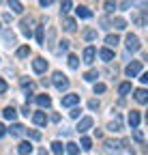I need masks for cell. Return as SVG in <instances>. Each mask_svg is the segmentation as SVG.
<instances>
[{"instance_id":"8","label":"cell","mask_w":148,"mask_h":155,"mask_svg":"<svg viewBox=\"0 0 148 155\" xmlns=\"http://www.w3.org/2000/svg\"><path fill=\"white\" fill-rule=\"evenodd\" d=\"M75 13H77V17H82V19H90V17H92L90 9H88V7H84V5H80V7L75 9Z\"/></svg>"},{"instance_id":"7","label":"cell","mask_w":148,"mask_h":155,"mask_svg":"<svg viewBox=\"0 0 148 155\" xmlns=\"http://www.w3.org/2000/svg\"><path fill=\"white\" fill-rule=\"evenodd\" d=\"M95 56H97V50L95 48H86L84 50V63H95Z\"/></svg>"},{"instance_id":"21","label":"cell","mask_w":148,"mask_h":155,"mask_svg":"<svg viewBox=\"0 0 148 155\" xmlns=\"http://www.w3.org/2000/svg\"><path fill=\"white\" fill-rule=\"evenodd\" d=\"M24 131H26V129H24L20 123H13V125H11V136H22Z\"/></svg>"},{"instance_id":"25","label":"cell","mask_w":148,"mask_h":155,"mask_svg":"<svg viewBox=\"0 0 148 155\" xmlns=\"http://www.w3.org/2000/svg\"><path fill=\"white\" fill-rule=\"evenodd\" d=\"M84 39H86V41L97 39V30H95V28H86V30H84Z\"/></svg>"},{"instance_id":"5","label":"cell","mask_w":148,"mask_h":155,"mask_svg":"<svg viewBox=\"0 0 148 155\" xmlns=\"http://www.w3.org/2000/svg\"><path fill=\"white\" fill-rule=\"evenodd\" d=\"M75 104H80V95H65L62 97V106L65 108H73Z\"/></svg>"},{"instance_id":"1","label":"cell","mask_w":148,"mask_h":155,"mask_svg":"<svg viewBox=\"0 0 148 155\" xmlns=\"http://www.w3.org/2000/svg\"><path fill=\"white\" fill-rule=\"evenodd\" d=\"M54 86H56L58 91H67L69 88V80H67V75L65 73H60V71H56V73H54Z\"/></svg>"},{"instance_id":"37","label":"cell","mask_w":148,"mask_h":155,"mask_svg":"<svg viewBox=\"0 0 148 155\" xmlns=\"http://www.w3.org/2000/svg\"><path fill=\"white\" fill-rule=\"evenodd\" d=\"M80 112H82L80 108H73V110H71L69 114H71V119H77V116H80Z\"/></svg>"},{"instance_id":"44","label":"cell","mask_w":148,"mask_h":155,"mask_svg":"<svg viewBox=\"0 0 148 155\" xmlns=\"http://www.w3.org/2000/svg\"><path fill=\"white\" fill-rule=\"evenodd\" d=\"M39 5H41V7L45 9V7H49V5H52V0H41V2H39Z\"/></svg>"},{"instance_id":"35","label":"cell","mask_w":148,"mask_h":155,"mask_svg":"<svg viewBox=\"0 0 148 155\" xmlns=\"http://www.w3.org/2000/svg\"><path fill=\"white\" fill-rule=\"evenodd\" d=\"M22 88H26L28 93H32V88H34V84H32L30 80H22Z\"/></svg>"},{"instance_id":"20","label":"cell","mask_w":148,"mask_h":155,"mask_svg":"<svg viewBox=\"0 0 148 155\" xmlns=\"http://www.w3.org/2000/svg\"><path fill=\"white\" fill-rule=\"evenodd\" d=\"M34 37H36V41H39L41 45H45V32H43V26H36V32H34Z\"/></svg>"},{"instance_id":"33","label":"cell","mask_w":148,"mask_h":155,"mask_svg":"<svg viewBox=\"0 0 148 155\" xmlns=\"http://www.w3.org/2000/svg\"><path fill=\"white\" fill-rule=\"evenodd\" d=\"M80 144H82V149H84V151H90V149H92V140H90V138H82V142H80Z\"/></svg>"},{"instance_id":"46","label":"cell","mask_w":148,"mask_h":155,"mask_svg":"<svg viewBox=\"0 0 148 155\" xmlns=\"http://www.w3.org/2000/svg\"><path fill=\"white\" fill-rule=\"evenodd\" d=\"M140 80H142V84H146V82H148V73H142Z\"/></svg>"},{"instance_id":"18","label":"cell","mask_w":148,"mask_h":155,"mask_svg":"<svg viewBox=\"0 0 148 155\" xmlns=\"http://www.w3.org/2000/svg\"><path fill=\"white\" fill-rule=\"evenodd\" d=\"M107 129H109V131H120V129H122V125H120V116H116V119L107 125Z\"/></svg>"},{"instance_id":"45","label":"cell","mask_w":148,"mask_h":155,"mask_svg":"<svg viewBox=\"0 0 148 155\" xmlns=\"http://www.w3.org/2000/svg\"><path fill=\"white\" fill-rule=\"evenodd\" d=\"M5 134H7V127H5L2 123H0V138H2V136H5Z\"/></svg>"},{"instance_id":"28","label":"cell","mask_w":148,"mask_h":155,"mask_svg":"<svg viewBox=\"0 0 148 155\" xmlns=\"http://www.w3.org/2000/svg\"><path fill=\"white\" fill-rule=\"evenodd\" d=\"M69 67H71V69H77V67H80V58H77L75 54L69 56Z\"/></svg>"},{"instance_id":"13","label":"cell","mask_w":148,"mask_h":155,"mask_svg":"<svg viewBox=\"0 0 148 155\" xmlns=\"http://www.w3.org/2000/svg\"><path fill=\"white\" fill-rule=\"evenodd\" d=\"M32 121H34L36 125H45V123H47V116H45V112H34V114H32Z\"/></svg>"},{"instance_id":"40","label":"cell","mask_w":148,"mask_h":155,"mask_svg":"<svg viewBox=\"0 0 148 155\" xmlns=\"http://www.w3.org/2000/svg\"><path fill=\"white\" fill-rule=\"evenodd\" d=\"M88 108H90V110H97V108H99V101H97V99L88 101Z\"/></svg>"},{"instance_id":"9","label":"cell","mask_w":148,"mask_h":155,"mask_svg":"<svg viewBox=\"0 0 148 155\" xmlns=\"http://www.w3.org/2000/svg\"><path fill=\"white\" fill-rule=\"evenodd\" d=\"M120 147H122V142H120V140H107V142H105V149H107L109 153L120 151Z\"/></svg>"},{"instance_id":"23","label":"cell","mask_w":148,"mask_h":155,"mask_svg":"<svg viewBox=\"0 0 148 155\" xmlns=\"http://www.w3.org/2000/svg\"><path fill=\"white\" fill-rule=\"evenodd\" d=\"M112 26H114L116 30H124V28H127V22H124L122 17H116L114 22H112Z\"/></svg>"},{"instance_id":"36","label":"cell","mask_w":148,"mask_h":155,"mask_svg":"<svg viewBox=\"0 0 148 155\" xmlns=\"http://www.w3.org/2000/svg\"><path fill=\"white\" fill-rule=\"evenodd\" d=\"M28 136H30L32 140H39V138H41V134L36 131V129H28Z\"/></svg>"},{"instance_id":"29","label":"cell","mask_w":148,"mask_h":155,"mask_svg":"<svg viewBox=\"0 0 148 155\" xmlns=\"http://www.w3.org/2000/svg\"><path fill=\"white\" fill-rule=\"evenodd\" d=\"M118 93H120V95H127V93H131V82H122V84L118 86Z\"/></svg>"},{"instance_id":"32","label":"cell","mask_w":148,"mask_h":155,"mask_svg":"<svg viewBox=\"0 0 148 155\" xmlns=\"http://www.w3.org/2000/svg\"><path fill=\"white\" fill-rule=\"evenodd\" d=\"M28 54H30V48L28 45H22L20 50H17V56H20V58H26Z\"/></svg>"},{"instance_id":"4","label":"cell","mask_w":148,"mask_h":155,"mask_svg":"<svg viewBox=\"0 0 148 155\" xmlns=\"http://www.w3.org/2000/svg\"><path fill=\"white\" fill-rule=\"evenodd\" d=\"M32 69H34L36 73H45L47 61H45V58H34V61H32Z\"/></svg>"},{"instance_id":"43","label":"cell","mask_w":148,"mask_h":155,"mask_svg":"<svg viewBox=\"0 0 148 155\" xmlns=\"http://www.w3.org/2000/svg\"><path fill=\"white\" fill-rule=\"evenodd\" d=\"M7 91V82L2 80V78H0V93H5Z\"/></svg>"},{"instance_id":"30","label":"cell","mask_w":148,"mask_h":155,"mask_svg":"<svg viewBox=\"0 0 148 155\" xmlns=\"http://www.w3.org/2000/svg\"><path fill=\"white\" fill-rule=\"evenodd\" d=\"M99 78V71H88V73H84V80L86 82H95Z\"/></svg>"},{"instance_id":"47","label":"cell","mask_w":148,"mask_h":155,"mask_svg":"<svg viewBox=\"0 0 148 155\" xmlns=\"http://www.w3.org/2000/svg\"><path fill=\"white\" fill-rule=\"evenodd\" d=\"M39 155H49V153H47L45 149H41V151H39Z\"/></svg>"},{"instance_id":"34","label":"cell","mask_w":148,"mask_h":155,"mask_svg":"<svg viewBox=\"0 0 148 155\" xmlns=\"http://www.w3.org/2000/svg\"><path fill=\"white\" fill-rule=\"evenodd\" d=\"M133 138H135L137 142H144V131H142V129H133Z\"/></svg>"},{"instance_id":"27","label":"cell","mask_w":148,"mask_h":155,"mask_svg":"<svg viewBox=\"0 0 148 155\" xmlns=\"http://www.w3.org/2000/svg\"><path fill=\"white\" fill-rule=\"evenodd\" d=\"M9 7L13 9V13H22V11H24L22 2H17V0H11V2H9Z\"/></svg>"},{"instance_id":"14","label":"cell","mask_w":148,"mask_h":155,"mask_svg":"<svg viewBox=\"0 0 148 155\" xmlns=\"http://www.w3.org/2000/svg\"><path fill=\"white\" fill-rule=\"evenodd\" d=\"M2 114H5V119H7V121H15V119H17V110L11 108V106H7Z\"/></svg>"},{"instance_id":"38","label":"cell","mask_w":148,"mask_h":155,"mask_svg":"<svg viewBox=\"0 0 148 155\" xmlns=\"http://www.w3.org/2000/svg\"><path fill=\"white\" fill-rule=\"evenodd\" d=\"M69 50V41H60V48H58V52H67Z\"/></svg>"},{"instance_id":"42","label":"cell","mask_w":148,"mask_h":155,"mask_svg":"<svg viewBox=\"0 0 148 155\" xmlns=\"http://www.w3.org/2000/svg\"><path fill=\"white\" fill-rule=\"evenodd\" d=\"M71 9V2H69V0H65V2H62V13H67Z\"/></svg>"},{"instance_id":"24","label":"cell","mask_w":148,"mask_h":155,"mask_svg":"<svg viewBox=\"0 0 148 155\" xmlns=\"http://www.w3.org/2000/svg\"><path fill=\"white\" fill-rule=\"evenodd\" d=\"M2 39L7 41V45H13V43H15V35H13L11 30H5V32H2Z\"/></svg>"},{"instance_id":"6","label":"cell","mask_w":148,"mask_h":155,"mask_svg":"<svg viewBox=\"0 0 148 155\" xmlns=\"http://www.w3.org/2000/svg\"><path fill=\"white\" fill-rule=\"evenodd\" d=\"M92 123H95V121H92V119H90V116H84V119H82V121L77 123V131H80V134H84V131H88V129L92 127Z\"/></svg>"},{"instance_id":"12","label":"cell","mask_w":148,"mask_h":155,"mask_svg":"<svg viewBox=\"0 0 148 155\" xmlns=\"http://www.w3.org/2000/svg\"><path fill=\"white\" fill-rule=\"evenodd\" d=\"M36 104H39L41 108H49L52 106V99H49V95H39V97H34Z\"/></svg>"},{"instance_id":"15","label":"cell","mask_w":148,"mask_h":155,"mask_svg":"<svg viewBox=\"0 0 148 155\" xmlns=\"http://www.w3.org/2000/svg\"><path fill=\"white\" fill-rule=\"evenodd\" d=\"M17 153H20V155H30L32 153V144L30 142H22L20 147H17Z\"/></svg>"},{"instance_id":"22","label":"cell","mask_w":148,"mask_h":155,"mask_svg":"<svg viewBox=\"0 0 148 155\" xmlns=\"http://www.w3.org/2000/svg\"><path fill=\"white\" fill-rule=\"evenodd\" d=\"M65 147H67V153H69V155H77V153H80V147H77L75 142H67Z\"/></svg>"},{"instance_id":"17","label":"cell","mask_w":148,"mask_h":155,"mask_svg":"<svg viewBox=\"0 0 148 155\" xmlns=\"http://www.w3.org/2000/svg\"><path fill=\"white\" fill-rule=\"evenodd\" d=\"M99 56L103 58L105 63H109V61H112V58H114V52H112V50H107V48H103V50L99 52Z\"/></svg>"},{"instance_id":"16","label":"cell","mask_w":148,"mask_h":155,"mask_svg":"<svg viewBox=\"0 0 148 155\" xmlns=\"http://www.w3.org/2000/svg\"><path fill=\"white\" fill-rule=\"evenodd\" d=\"M62 28H65L67 32H73V30H75V19H71V17H67L65 22H62Z\"/></svg>"},{"instance_id":"19","label":"cell","mask_w":148,"mask_h":155,"mask_svg":"<svg viewBox=\"0 0 148 155\" xmlns=\"http://www.w3.org/2000/svg\"><path fill=\"white\" fill-rule=\"evenodd\" d=\"M105 43H107V50H109V48H116V45H118V37H116V35H107V37H105Z\"/></svg>"},{"instance_id":"26","label":"cell","mask_w":148,"mask_h":155,"mask_svg":"<svg viewBox=\"0 0 148 155\" xmlns=\"http://www.w3.org/2000/svg\"><path fill=\"white\" fill-rule=\"evenodd\" d=\"M52 151H54V155H62V151H65V147H62V142H52Z\"/></svg>"},{"instance_id":"10","label":"cell","mask_w":148,"mask_h":155,"mask_svg":"<svg viewBox=\"0 0 148 155\" xmlns=\"http://www.w3.org/2000/svg\"><path fill=\"white\" fill-rule=\"evenodd\" d=\"M129 125H131L133 129H137V125H140V112H135V110L129 112Z\"/></svg>"},{"instance_id":"41","label":"cell","mask_w":148,"mask_h":155,"mask_svg":"<svg viewBox=\"0 0 148 155\" xmlns=\"http://www.w3.org/2000/svg\"><path fill=\"white\" fill-rule=\"evenodd\" d=\"M116 9V2H105V11H114Z\"/></svg>"},{"instance_id":"31","label":"cell","mask_w":148,"mask_h":155,"mask_svg":"<svg viewBox=\"0 0 148 155\" xmlns=\"http://www.w3.org/2000/svg\"><path fill=\"white\" fill-rule=\"evenodd\" d=\"M22 32L30 39V35H32V30H30V24H28V19H24V22H22Z\"/></svg>"},{"instance_id":"3","label":"cell","mask_w":148,"mask_h":155,"mask_svg":"<svg viewBox=\"0 0 148 155\" xmlns=\"http://www.w3.org/2000/svg\"><path fill=\"white\" fill-rule=\"evenodd\" d=\"M140 48H142V43H140L137 35H127V50L129 52H137Z\"/></svg>"},{"instance_id":"11","label":"cell","mask_w":148,"mask_h":155,"mask_svg":"<svg viewBox=\"0 0 148 155\" xmlns=\"http://www.w3.org/2000/svg\"><path fill=\"white\" fill-rule=\"evenodd\" d=\"M135 101H137V104H146V101H148L146 88H137V91H135Z\"/></svg>"},{"instance_id":"2","label":"cell","mask_w":148,"mask_h":155,"mask_svg":"<svg viewBox=\"0 0 148 155\" xmlns=\"http://www.w3.org/2000/svg\"><path fill=\"white\" fill-rule=\"evenodd\" d=\"M127 78H135L137 73H142V61H133V63H129L127 69H124Z\"/></svg>"},{"instance_id":"39","label":"cell","mask_w":148,"mask_h":155,"mask_svg":"<svg viewBox=\"0 0 148 155\" xmlns=\"http://www.w3.org/2000/svg\"><path fill=\"white\" fill-rule=\"evenodd\" d=\"M95 93H105V84H95Z\"/></svg>"}]
</instances>
